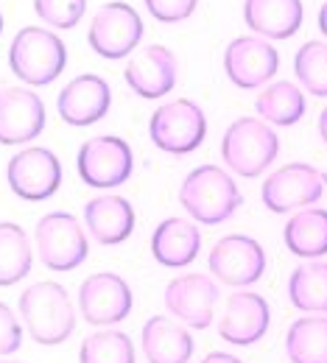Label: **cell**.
<instances>
[{
	"label": "cell",
	"instance_id": "cell-1",
	"mask_svg": "<svg viewBox=\"0 0 327 363\" xmlns=\"http://www.w3.org/2000/svg\"><path fill=\"white\" fill-rule=\"evenodd\" d=\"M20 316L28 335L43 347L65 344L76 330V311L65 285L43 279L20 294Z\"/></svg>",
	"mask_w": 327,
	"mask_h": 363
},
{
	"label": "cell",
	"instance_id": "cell-2",
	"mask_svg": "<svg viewBox=\"0 0 327 363\" xmlns=\"http://www.w3.org/2000/svg\"><path fill=\"white\" fill-rule=\"evenodd\" d=\"M179 204L193 221L204 227H216L233 218L238 207L243 204V196L224 168L199 165L179 184Z\"/></svg>",
	"mask_w": 327,
	"mask_h": 363
},
{
	"label": "cell",
	"instance_id": "cell-3",
	"mask_svg": "<svg viewBox=\"0 0 327 363\" xmlns=\"http://www.w3.org/2000/svg\"><path fill=\"white\" fill-rule=\"evenodd\" d=\"M9 67L26 87L53 84L67 67V45L48 28L26 26L11 40Z\"/></svg>",
	"mask_w": 327,
	"mask_h": 363
},
{
	"label": "cell",
	"instance_id": "cell-4",
	"mask_svg": "<svg viewBox=\"0 0 327 363\" xmlns=\"http://www.w3.org/2000/svg\"><path fill=\"white\" fill-rule=\"evenodd\" d=\"M280 154V137L260 118H238L221 137L224 165L246 179L260 177Z\"/></svg>",
	"mask_w": 327,
	"mask_h": 363
},
{
	"label": "cell",
	"instance_id": "cell-5",
	"mask_svg": "<svg viewBox=\"0 0 327 363\" xmlns=\"http://www.w3.org/2000/svg\"><path fill=\"white\" fill-rule=\"evenodd\" d=\"M148 137L165 154H174V157L193 154L207 137V115L190 98L168 101L157 106V112L151 115Z\"/></svg>",
	"mask_w": 327,
	"mask_h": 363
},
{
	"label": "cell",
	"instance_id": "cell-6",
	"mask_svg": "<svg viewBox=\"0 0 327 363\" xmlns=\"http://www.w3.org/2000/svg\"><path fill=\"white\" fill-rule=\"evenodd\" d=\"M37 252L43 266L50 272H73L90 255L87 229L73 213H48L34 229Z\"/></svg>",
	"mask_w": 327,
	"mask_h": 363
},
{
	"label": "cell",
	"instance_id": "cell-7",
	"mask_svg": "<svg viewBox=\"0 0 327 363\" xmlns=\"http://www.w3.org/2000/svg\"><path fill=\"white\" fill-rule=\"evenodd\" d=\"M76 168L84 184L98 187V190H112L129 182L135 171V154L132 145L123 137L115 135H98L82 143Z\"/></svg>",
	"mask_w": 327,
	"mask_h": 363
},
{
	"label": "cell",
	"instance_id": "cell-8",
	"mask_svg": "<svg viewBox=\"0 0 327 363\" xmlns=\"http://www.w3.org/2000/svg\"><path fill=\"white\" fill-rule=\"evenodd\" d=\"M327 187V174L308 165V162H288L277 168L275 174H269V179L263 182L260 196L266 210L272 213H296L305 207H314Z\"/></svg>",
	"mask_w": 327,
	"mask_h": 363
},
{
	"label": "cell",
	"instance_id": "cell-9",
	"mask_svg": "<svg viewBox=\"0 0 327 363\" xmlns=\"http://www.w3.org/2000/svg\"><path fill=\"white\" fill-rule=\"evenodd\" d=\"M140 40V14L123 0L104 3L93 14L90 28H87V43L101 59H126L138 50Z\"/></svg>",
	"mask_w": 327,
	"mask_h": 363
},
{
	"label": "cell",
	"instance_id": "cell-10",
	"mask_svg": "<svg viewBox=\"0 0 327 363\" xmlns=\"http://www.w3.org/2000/svg\"><path fill=\"white\" fill-rule=\"evenodd\" d=\"M266 249L249 235H224L207 255V269L230 288H249L266 272Z\"/></svg>",
	"mask_w": 327,
	"mask_h": 363
},
{
	"label": "cell",
	"instance_id": "cell-11",
	"mask_svg": "<svg viewBox=\"0 0 327 363\" xmlns=\"http://www.w3.org/2000/svg\"><path fill=\"white\" fill-rule=\"evenodd\" d=\"M6 182L23 201H45L62 184V162L50 148H23L9 160Z\"/></svg>",
	"mask_w": 327,
	"mask_h": 363
},
{
	"label": "cell",
	"instance_id": "cell-12",
	"mask_svg": "<svg viewBox=\"0 0 327 363\" xmlns=\"http://www.w3.org/2000/svg\"><path fill=\"white\" fill-rule=\"evenodd\" d=\"M135 308V294L121 274L98 272L79 285V311L95 327H112L129 318Z\"/></svg>",
	"mask_w": 327,
	"mask_h": 363
},
{
	"label": "cell",
	"instance_id": "cell-13",
	"mask_svg": "<svg viewBox=\"0 0 327 363\" xmlns=\"http://www.w3.org/2000/svg\"><path fill=\"white\" fill-rule=\"evenodd\" d=\"M165 311L193 330H207L216 318L218 285L207 274H179L165 285Z\"/></svg>",
	"mask_w": 327,
	"mask_h": 363
},
{
	"label": "cell",
	"instance_id": "cell-14",
	"mask_svg": "<svg viewBox=\"0 0 327 363\" xmlns=\"http://www.w3.org/2000/svg\"><path fill=\"white\" fill-rule=\"evenodd\" d=\"M280 70V53L263 37H235L224 50V73L240 90L266 87Z\"/></svg>",
	"mask_w": 327,
	"mask_h": 363
},
{
	"label": "cell",
	"instance_id": "cell-15",
	"mask_svg": "<svg viewBox=\"0 0 327 363\" xmlns=\"http://www.w3.org/2000/svg\"><path fill=\"white\" fill-rule=\"evenodd\" d=\"M123 79L135 95H140L145 101H157L177 87L179 62L171 48L157 45V43L143 45L129 56L123 67Z\"/></svg>",
	"mask_w": 327,
	"mask_h": 363
},
{
	"label": "cell",
	"instance_id": "cell-16",
	"mask_svg": "<svg viewBox=\"0 0 327 363\" xmlns=\"http://www.w3.org/2000/svg\"><path fill=\"white\" fill-rule=\"evenodd\" d=\"M48 112L28 87H0V145H23L45 132Z\"/></svg>",
	"mask_w": 327,
	"mask_h": 363
},
{
	"label": "cell",
	"instance_id": "cell-17",
	"mask_svg": "<svg viewBox=\"0 0 327 363\" xmlns=\"http://www.w3.org/2000/svg\"><path fill=\"white\" fill-rule=\"evenodd\" d=\"M272 324V308L260 294L238 291L224 302V316L218 318V335L233 347L257 344Z\"/></svg>",
	"mask_w": 327,
	"mask_h": 363
},
{
	"label": "cell",
	"instance_id": "cell-18",
	"mask_svg": "<svg viewBox=\"0 0 327 363\" xmlns=\"http://www.w3.org/2000/svg\"><path fill=\"white\" fill-rule=\"evenodd\" d=\"M112 109V90L106 84V79L84 73L76 76L73 82H67V87L59 92L56 98V112L67 126H93L101 118H106V112Z\"/></svg>",
	"mask_w": 327,
	"mask_h": 363
},
{
	"label": "cell",
	"instance_id": "cell-19",
	"mask_svg": "<svg viewBox=\"0 0 327 363\" xmlns=\"http://www.w3.org/2000/svg\"><path fill=\"white\" fill-rule=\"evenodd\" d=\"M138 224L135 207L123 196H95L84 204V229L93 235L95 243L101 246H118L123 243Z\"/></svg>",
	"mask_w": 327,
	"mask_h": 363
},
{
	"label": "cell",
	"instance_id": "cell-20",
	"mask_svg": "<svg viewBox=\"0 0 327 363\" xmlns=\"http://www.w3.org/2000/svg\"><path fill=\"white\" fill-rule=\"evenodd\" d=\"M143 355L148 363H187L193 358V338L177 318L151 316L140 333Z\"/></svg>",
	"mask_w": 327,
	"mask_h": 363
},
{
	"label": "cell",
	"instance_id": "cell-21",
	"mask_svg": "<svg viewBox=\"0 0 327 363\" xmlns=\"http://www.w3.org/2000/svg\"><path fill=\"white\" fill-rule=\"evenodd\" d=\"M201 229L187 218H165L151 235V255L165 269H185L199 257Z\"/></svg>",
	"mask_w": 327,
	"mask_h": 363
},
{
	"label": "cell",
	"instance_id": "cell-22",
	"mask_svg": "<svg viewBox=\"0 0 327 363\" xmlns=\"http://www.w3.org/2000/svg\"><path fill=\"white\" fill-rule=\"evenodd\" d=\"M302 0H243L246 26L263 40H288L302 26Z\"/></svg>",
	"mask_w": 327,
	"mask_h": 363
},
{
	"label": "cell",
	"instance_id": "cell-23",
	"mask_svg": "<svg viewBox=\"0 0 327 363\" xmlns=\"http://www.w3.org/2000/svg\"><path fill=\"white\" fill-rule=\"evenodd\" d=\"M282 240L291 255L305 260H319L327 255V210L305 207L296 210L282 229Z\"/></svg>",
	"mask_w": 327,
	"mask_h": 363
},
{
	"label": "cell",
	"instance_id": "cell-24",
	"mask_svg": "<svg viewBox=\"0 0 327 363\" xmlns=\"http://www.w3.org/2000/svg\"><path fill=\"white\" fill-rule=\"evenodd\" d=\"M288 299L302 313H327V263L308 260L288 277Z\"/></svg>",
	"mask_w": 327,
	"mask_h": 363
},
{
	"label": "cell",
	"instance_id": "cell-25",
	"mask_svg": "<svg viewBox=\"0 0 327 363\" xmlns=\"http://www.w3.org/2000/svg\"><path fill=\"white\" fill-rule=\"evenodd\" d=\"M285 355L291 363H327V316L296 318L285 333Z\"/></svg>",
	"mask_w": 327,
	"mask_h": 363
},
{
	"label": "cell",
	"instance_id": "cell-26",
	"mask_svg": "<svg viewBox=\"0 0 327 363\" xmlns=\"http://www.w3.org/2000/svg\"><path fill=\"white\" fill-rule=\"evenodd\" d=\"M255 109L260 121L272 126H294L305 115V92L291 82H275L266 84L255 101Z\"/></svg>",
	"mask_w": 327,
	"mask_h": 363
},
{
	"label": "cell",
	"instance_id": "cell-27",
	"mask_svg": "<svg viewBox=\"0 0 327 363\" xmlns=\"http://www.w3.org/2000/svg\"><path fill=\"white\" fill-rule=\"evenodd\" d=\"M34 252L26 229L14 221H0V288L17 285L31 274Z\"/></svg>",
	"mask_w": 327,
	"mask_h": 363
},
{
	"label": "cell",
	"instance_id": "cell-28",
	"mask_svg": "<svg viewBox=\"0 0 327 363\" xmlns=\"http://www.w3.org/2000/svg\"><path fill=\"white\" fill-rule=\"evenodd\" d=\"M79 363H135V344L121 330H98L82 341Z\"/></svg>",
	"mask_w": 327,
	"mask_h": 363
},
{
	"label": "cell",
	"instance_id": "cell-29",
	"mask_svg": "<svg viewBox=\"0 0 327 363\" xmlns=\"http://www.w3.org/2000/svg\"><path fill=\"white\" fill-rule=\"evenodd\" d=\"M294 73L305 92L327 98V43L311 40L299 48L294 56Z\"/></svg>",
	"mask_w": 327,
	"mask_h": 363
},
{
	"label": "cell",
	"instance_id": "cell-30",
	"mask_svg": "<svg viewBox=\"0 0 327 363\" xmlns=\"http://www.w3.org/2000/svg\"><path fill=\"white\" fill-rule=\"evenodd\" d=\"M34 11L45 26L70 31L82 23L87 11V0H34Z\"/></svg>",
	"mask_w": 327,
	"mask_h": 363
},
{
	"label": "cell",
	"instance_id": "cell-31",
	"mask_svg": "<svg viewBox=\"0 0 327 363\" xmlns=\"http://www.w3.org/2000/svg\"><path fill=\"white\" fill-rule=\"evenodd\" d=\"M148 14L165 26H174V23H182L187 17H193L199 0H143Z\"/></svg>",
	"mask_w": 327,
	"mask_h": 363
},
{
	"label": "cell",
	"instance_id": "cell-32",
	"mask_svg": "<svg viewBox=\"0 0 327 363\" xmlns=\"http://www.w3.org/2000/svg\"><path fill=\"white\" fill-rule=\"evenodd\" d=\"M20 344H23V324L6 302H0V358L14 355Z\"/></svg>",
	"mask_w": 327,
	"mask_h": 363
},
{
	"label": "cell",
	"instance_id": "cell-33",
	"mask_svg": "<svg viewBox=\"0 0 327 363\" xmlns=\"http://www.w3.org/2000/svg\"><path fill=\"white\" fill-rule=\"evenodd\" d=\"M199 363H243V361H238L235 355H227V352H210L204 361H199Z\"/></svg>",
	"mask_w": 327,
	"mask_h": 363
},
{
	"label": "cell",
	"instance_id": "cell-34",
	"mask_svg": "<svg viewBox=\"0 0 327 363\" xmlns=\"http://www.w3.org/2000/svg\"><path fill=\"white\" fill-rule=\"evenodd\" d=\"M319 137H322V143L327 145V106L322 109V115H319Z\"/></svg>",
	"mask_w": 327,
	"mask_h": 363
},
{
	"label": "cell",
	"instance_id": "cell-35",
	"mask_svg": "<svg viewBox=\"0 0 327 363\" xmlns=\"http://www.w3.org/2000/svg\"><path fill=\"white\" fill-rule=\"evenodd\" d=\"M319 31L327 37V0L322 3V9H319Z\"/></svg>",
	"mask_w": 327,
	"mask_h": 363
},
{
	"label": "cell",
	"instance_id": "cell-36",
	"mask_svg": "<svg viewBox=\"0 0 327 363\" xmlns=\"http://www.w3.org/2000/svg\"><path fill=\"white\" fill-rule=\"evenodd\" d=\"M0 34H3V14H0Z\"/></svg>",
	"mask_w": 327,
	"mask_h": 363
},
{
	"label": "cell",
	"instance_id": "cell-37",
	"mask_svg": "<svg viewBox=\"0 0 327 363\" xmlns=\"http://www.w3.org/2000/svg\"><path fill=\"white\" fill-rule=\"evenodd\" d=\"M0 363H23V361H0Z\"/></svg>",
	"mask_w": 327,
	"mask_h": 363
}]
</instances>
